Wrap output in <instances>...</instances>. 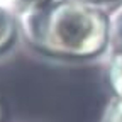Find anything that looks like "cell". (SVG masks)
I'll return each mask as SVG.
<instances>
[{
	"label": "cell",
	"instance_id": "1",
	"mask_svg": "<svg viewBox=\"0 0 122 122\" xmlns=\"http://www.w3.org/2000/svg\"><path fill=\"white\" fill-rule=\"evenodd\" d=\"M25 41L42 54L86 59L109 48V15L83 0H49L19 14Z\"/></svg>",
	"mask_w": 122,
	"mask_h": 122
},
{
	"label": "cell",
	"instance_id": "2",
	"mask_svg": "<svg viewBox=\"0 0 122 122\" xmlns=\"http://www.w3.org/2000/svg\"><path fill=\"white\" fill-rule=\"evenodd\" d=\"M19 30V12L9 0H0V54L15 42Z\"/></svg>",
	"mask_w": 122,
	"mask_h": 122
},
{
	"label": "cell",
	"instance_id": "3",
	"mask_svg": "<svg viewBox=\"0 0 122 122\" xmlns=\"http://www.w3.org/2000/svg\"><path fill=\"white\" fill-rule=\"evenodd\" d=\"M109 46L112 53H122V7L109 15Z\"/></svg>",
	"mask_w": 122,
	"mask_h": 122
},
{
	"label": "cell",
	"instance_id": "4",
	"mask_svg": "<svg viewBox=\"0 0 122 122\" xmlns=\"http://www.w3.org/2000/svg\"><path fill=\"white\" fill-rule=\"evenodd\" d=\"M102 122H122V98L114 95L103 110Z\"/></svg>",
	"mask_w": 122,
	"mask_h": 122
},
{
	"label": "cell",
	"instance_id": "5",
	"mask_svg": "<svg viewBox=\"0 0 122 122\" xmlns=\"http://www.w3.org/2000/svg\"><path fill=\"white\" fill-rule=\"evenodd\" d=\"M12 4V7L17 10L19 14L24 12V10H29V9H34V7H39L46 2H49V0H9Z\"/></svg>",
	"mask_w": 122,
	"mask_h": 122
},
{
	"label": "cell",
	"instance_id": "6",
	"mask_svg": "<svg viewBox=\"0 0 122 122\" xmlns=\"http://www.w3.org/2000/svg\"><path fill=\"white\" fill-rule=\"evenodd\" d=\"M83 2H88V4H95V5H98V4H103V2H112V0H83Z\"/></svg>",
	"mask_w": 122,
	"mask_h": 122
},
{
	"label": "cell",
	"instance_id": "7",
	"mask_svg": "<svg viewBox=\"0 0 122 122\" xmlns=\"http://www.w3.org/2000/svg\"><path fill=\"white\" fill-rule=\"evenodd\" d=\"M0 122H4V105H2V100H0Z\"/></svg>",
	"mask_w": 122,
	"mask_h": 122
}]
</instances>
